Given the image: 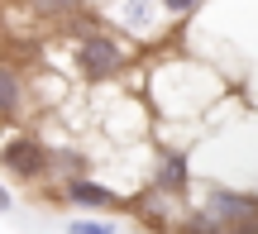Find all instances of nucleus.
Wrapping results in <instances>:
<instances>
[{
  "label": "nucleus",
  "instance_id": "obj_1",
  "mask_svg": "<svg viewBox=\"0 0 258 234\" xmlns=\"http://www.w3.org/2000/svg\"><path fill=\"white\" fill-rule=\"evenodd\" d=\"M124 34H115V29H105V24H77V34H72V72L82 76L86 86H96V82H115V76L124 72V62H129V48L120 43Z\"/></svg>",
  "mask_w": 258,
  "mask_h": 234
},
{
  "label": "nucleus",
  "instance_id": "obj_2",
  "mask_svg": "<svg viewBox=\"0 0 258 234\" xmlns=\"http://www.w3.org/2000/svg\"><path fill=\"white\" fill-rule=\"evenodd\" d=\"M0 168L19 182H38L53 172V148L34 134H10V139H0Z\"/></svg>",
  "mask_w": 258,
  "mask_h": 234
},
{
  "label": "nucleus",
  "instance_id": "obj_3",
  "mask_svg": "<svg viewBox=\"0 0 258 234\" xmlns=\"http://www.w3.org/2000/svg\"><path fill=\"white\" fill-rule=\"evenodd\" d=\"M201 210H206V215H211L225 234H230V229L258 220V196H253V191H230V187H206Z\"/></svg>",
  "mask_w": 258,
  "mask_h": 234
},
{
  "label": "nucleus",
  "instance_id": "obj_4",
  "mask_svg": "<svg viewBox=\"0 0 258 234\" xmlns=\"http://www.w3.org/2000/svg\"><path fill=\"white\" fill-rule=\"evenodd\" d=\"M105 19H110L124 38H153L158 24H163V19H172V15H167L158 0H115V5L105 10Z\"/></svg>",
  "mask_w": 258,
  "mask_h": 234
},
{
  "label": "nucleus",
  "instance_id": "obj_5",
  "mask_svg": "<svg viewBox=\"0 0 258 234\" xmlns=\"http://www.w3.org/2000/svg\"><path fill=\"white\" fill-rule=\"evenodd\" d=\"M186 191H191V163H186V153L163 148L158 153V168H153V196L182 201Z\"/></svg>",
  "mask_w": 258,
  "mask_h": 234
},
{
  "label": "nucleus",
  "instance_id": "obj_6",
  "mask_svg": "<svg viewBox=\"0 0 258 234\" xmlns=\"http://www.w3.org/2000/svg\"><path fill=\"white\" fill-rule=\"evenodd\" d=\"M62 201L77 210H110V206H120V191L96 177H72V182H62Z\"/></svg>",
  "mask_w": 258,
  "mask_h": 234
},
{
  "label": "nucleus",
  "instance_id": "obj_7",
  "mask_svg": "<svg viewBox=\"0 0 258 234\" xmlns=\"http://www.w3.org/2000/svg\"><path fill=\"white\" fill-rule=\"evenodd\" d=\"M29 10H34L38 19H48V24H82L86 15H91V5L86 0H24Z\"/></svg>",
  "mask_w": 258,
  "mask_h": 234
},
{
  "label": "nucleus",
  "instance_id": "obj_8",
  "mask_svg": "<svg viewBox=\"0 0 258 234\" xmlns=\"http://www.w3.org/2000/svg\"><path fill=\"white\" fill-rule=\"evenodd\" d=\"M19 110H24V76L19 67L0 62V120H15Z\"/></svg>",
  "mask_w": 258,
  "mask_h": 234
},
{
  "label": "nucleus",
  "instance_id": "obj_9",
  "mask_svg": "<svg viewBox=\"0 0 258 234\" xmlns=\"http://www.w3.org/2000/svg\"><path fill=\"white\" fill-rule=\"evenodd\" d=\"M86 168H91V158H82V153H72V148L53 153V172H67V182H72V177H86Z\"/></svg>",
  "mask_w": 258,
  "mask_h": 234
},
{
  "label": "nucleus",
  "instance_id": "obj_10",
  "mask_svg": "<svg viewBox=\"0 0 258 234\" xmlns=\"http://www.w3.org/2000/svg\"><path fill=\"white\" fill-rule=\"evenodd\" d=\"M67 234H115L110 220H91V215H77L72 225H67Z\"/></svg>",
  "mask_w": 258,
  "mask_h": 234
},
{
  "label": "nucleus",
  "instance_id": "obj_11",
  "mask_svg": "<svg viewBox=\"0 0 258 234\" xmlns=\"http://www.w3.org/2000/svg\"><path fill=\"white\" fill-rule=\"evenodd\" d=\"M158 5H163L172 19H186V15H196V10H201L206 0H158Z\"/></svg>",
  "mask_w": 258,
  "mask_h": 234
},
{
  "label": "nucleus",
  "instance_id": "obj_12",
  "mask_svg": "<svg viewBox=\"0 0 258 234\" xmlns=\"http://www.w3.org/2000/svg\"><path fill=\"white\" fill-rule=\"evenodd\" d=\"M10 210H15V196H10L5 182H0V215H10Z\"/></svg>",
  "mask_w": 258,
  "mask_h": 234
}]
</instances>
